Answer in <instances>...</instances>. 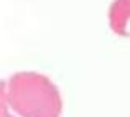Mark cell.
<instances>
[{"label": "cell", "instance_id": "cell-3", "mask_svg": "<svg viewBox=\"0 0 130 117\" xmlns=\"http://www.w3.org/2000/svg\"><path fill=\"white\" fill-rule=\"evenodd\" d=\"M5 106H7V102L2 99V112H0V117H12L8 112H7V107H5Z\"/></svg>", "mask_w": 130, "mask_h": 117}, {"label": "cell", "instance_id": "cell-2", "mask_svg": "<svg viewBox=\"0 0 130 117\" xmlns=\"http://www.w3.org/2000/svg\"><path fill=\"white\" fill-rule=\"evenodd\" d=\"M109 26L119 36H130V0H114L109 7Z\"/></svg>", "mask_w": 130, "mask_h": 117}, {"label": "cell", "instance_id": "cell-1", "mask_svg": "<svg viewBox=\"0 0 130 117\" xmlns=\"http://www.w3.org/2000/svg\"><path fill=\"white\" fill-rule=\"evenodd\" d=\"M2 99L22 117H59L63 99L56 84L35 71H20L2 86Z\"/></svg>", "mask_w": 130, "mask_h": 117}]
</instances>
